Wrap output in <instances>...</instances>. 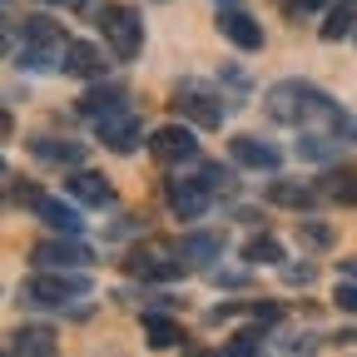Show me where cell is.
Here are the masks:
<instances>
[{
    "label": "cell",
    "instance_id": "obj_31",
    "mask_svg": "<svg viewBox=\"0 0 357 357\" xmlns=\"http://www.w3.org/2000/svg\"><path fill=\"white\" fill-rule=\"evenodd\" d=\"M194 357H213V352H194Z\"/></svg>",
    "mask_w": 357,
    "mask_h": 357
},
{
    "label": "cell",
    "instance_id": "obj_27",
    "mask_svg": "<svg viewBox=\"0 0 357 357\" xmlns=\"http://www.w3.org/2000/svg\"><path fill=\"white\" fill-rule=\"evenodd\" d=\"M337 307L342 312H357V283H337Z\"/></svg>",
    "mask_w": 357,
    "mask_h": 357
},
{
    "label": "cell",
    "instance_id": "obj_9",
    "mask_svg": "<svg viewBox=\"0 0 357 357\" xmlns=\"http://www.w3.org/2000/svg\"><path fill=\"white\" fill-rule=\"evenodd\" d=\"M70 79H100L105 75V50L89 40H70L65 45V65H60Z\"/></svg>",
    "mask_w": 357,
    "mask_h": 357
},
{
    "label": "cell",
    "instance_id": "obj_1",
    "mask_svg": "<svg viewBox=\"0 0 357 357\" xmlns=\"http://www.w3.org/2000/svg\"><path fill=\"white\" fill-rule=\"evenodd\" d=\"M263 109L273 114L278 124H298V129H312V124H328L333 134L352 129V119L323 95V89L318 84H303V79H278L263 95Z\"/></svg>",
    "mask_w": 357,
    "mask_h": 357
},
{
    "label": "cell",
    "instance_id": "obj_29",
    "mask_svg": "<svg viewBox=\"0 0 357 357\" xmlns=\"http://www.w3.org/2000/svg\"><path fill=\"white\" fill-rule=\"evenodd\" d=\"M288 283H312V263H303V268H288Z\"/></svg>",
    "mask_w": 357,
    "mask_h": 357
},
{
    "label": "cell",
    "instance_id": "obj_16",
    "mask_svg": "<svg viewBox=\"0 0 357 357\" xmlns=\"http://www.w3.org/2000/svg\"><path fill=\"white\" fill-rule=\"evenodd\" d=\"M50 352H55L50 328H20L15 333V357H50Z\"/></svg>",
    "mask_w": 357,
    "mask_h": 357
},
{
    "label": "cell",
    "instance_id": "obj_11",
    "mask_svg": "<svg viewBox=\"0 0 357 357\" xmlns=\"http://www.w3.org/2000/svg\"><path fill=\"white\" fill-rule=\"evenodd\" d=\"M35 218L45 223V229H55V234H70V238L84 229L79 208H75V204H65V199H50V194H40V204H35Z\"/></svg>",
    "mask_w": 357,
    "mask_h": 357
},
{
    "label": "cell",
    "instance_id": "obj_14",
    "mask_svg": "<svg viewBox=\"0 0 357 357\" xmlns=\"http://www.w3.org/2000/svg\"><path fill=\"white\" fill-rule=\"evenodd\" d=\"M70 194H75L79 204H95V208L114 204L109 178H105V174H95V169H79V174H70Z\"/></svg>",
    "mask_w": 357,
    "mask_h": 357
},
{
    "label": "cell",
    "instance_id": "obj_22",
    "mask_svg": "<svg viewBox=\"0 0 357 357\" xmlns=\"http://www.w3.org/2000/svg\"><path fill=\"white\" fill-rule=\"evenodd\" d=\"M129 268H134L139 278H178V273H184V263H169V258H154V253H149V258L139 253Z\"/></svg>",
    "mask_w": 357,
    "mask_h": 357
},
{
    "label": "cell",
    "instance_id": "obj_15",
    "mask_svg": "<svg viewBox=\"0 0 357 357\" xmlns=\"http://www.w3.org/2000/svg\"><path fill=\"white\" fill-rule=\"evenodd\" d=\"M30 149H35V159H45V164H84V144H75V139H50V134H40V139H30Z\"/></svg>",
    "mask_w": 357,
    "mask_h": 357
},
{
    "label": "cell",
    "instance_id": "obj_3",
    "mask_svg": "<svg viewBox=\"0 0 357 357\" xmlns=\"http://www.w3.org/2000/svg\"><path fill=\"white\" fill-rule=\"evenodd\" d=\"M95 25H100V35H105V45H109L114 60H134V55H139L144 20H139L134 6H100L95 10Z\"/></svg>",
    "mask_w": 357,
    "mask_h": 357
},
{
    "label": "cell",
    "instance_id": "obj_24",
    "mask_svg": "<svg viewBox=\"0 0 357 357\" xmlns=\"http://www.w3.org/2000/svg\"><path fill=\"white\" fill-rule=\"evenodd\" d=\"M223 357H263V337L258 333H238L229 347H223Z\"/></svg>",
    "mask_w": 357,
    "mask_h": 357
},
{
    "label": "cell",
    "instance_id": "obj_8",
    "mask_svg": "<svg viewBox=\"0 0 357 357\" xmlns=\"http://www.w3.org/2000/svg\"><path fill=\"white\" fill-rule=\"evenodd\" d=\"M208 204H213V189L204 178H169V208L178 218H204Z\"/></svg>",
    "mask_w": 357,
    "mask_h": 357
},
{
    "label": "cell",
    "instance_id": "obj_5",
    "mask_svg": "<svg viewBox=\"0 0 357 357\" xmlns=\"http://www.w3.org/2000/svg\"><path fill=\"white\" fill-rule=\"evenodd\" d=\"M174 109L189 114L199 129H223V114H229V105H223L218 95H208L204 84H184V89L174 95Z\"/></svg>",
    "mask_w": 357,
    "mask_h": 357
},
{
    "label": "cell",
    "instance_id": "obj_19",
    "mask_svg": "<svg viewBox=\"0 0 357 357\" xmlns=\"http://www.w3.org/2000/svg\"><path fill=\"white\" fill-rule=\"evenodd\" d=\"M144 337H149L154 347H174L184 333H178V323H174V318H164V312H149V318H144Z\"/></svg>",
    "mask_w": 357,
    "mask_h": 357
},
{
    "label": "cell",
    "instance_id": "obj_18",
    "mask_svg": "<svg viewBox=\"0 0 357 357\" xmlns=\"http://www.w3.org/2000/svg\"><path fill=\"white\" fill-rule=\"evenodd\" d=\"M119 100H124V89H119V84H105V89H89V95L79 100V109H84L89 119H100V114H109Z\"/></svg>",
    "mask_w": 357,
    "mask_h": 357
},
{
    "label": "cell",
    "instance_id": "obj_10",
    "mask_svg": "<svg viewBox=\"0 0 357 357\" xmlns=\"http://www.w3.org/2000/svg\"><path fill=\"white\" fill-rule=\"evenodd\" d=\"M229 154H234V164H243V169H268V174H273L278 164H283V154L273 149V144H268V139H253V134H238V139L229 144Z\"/></svg>",
    "mask_w": 357,
    "mask_h": 357
},
{
    "label": "cell",
    "instance_id": "obj_28",
    "mask_svg": "<svg viewBox=\"0 0 357 357\" xmlns=\"http://www.w3.org/2000/svg\"><path fill=\"white\" fill-rule=\"evenodd\" d=\"M303 238H307V243H318V248H323V243H333V234L323 229V223H303Z\"/></svg>",
    "mask_w": 357,
    "mask_h": 357
},
{
    "label": "cell",
    "instance_id": "obj_26",
    "mask_svg": "<svg viewBox=\"0 0 357 357\" xmlns=\"http://www.w3.org/2000/svg\"><path fill=\"white\" fill-rule=\"evenodd\" d=\"M318 6H328V0H283V10H288V20H303L307 10H318Z\"/></svg>",
    "mask_w": 357,
    "mask_h": 357
},
{
    "label": "cell",
    "instance_id": "obj_4",
    "mask_svg": "<svg viewBox=\"0 0 357 357\" xmlns=\"http://www.w3.org/2000/svg\"><path fill=\"white\" fill-rule=\"evenodd\" d=\"M84 293H89V278H84V273H70V268L35 273V278H25V288H20V298L35 303V307H65V303H75V298H84Z\"/></svg>",
    "mask_w": 357,
    "mask_h": 357
},
{
    "label": "cell",
    "instance_id": "obj_21",
    "mask_svg": "<svg viewBox=\"0 0 357 357\" xmlns=\"http://www.w3.org/2000/svg\"><path fill=\"white\" fill-rule=\"evenodd\" d=\"M352 25H357V10H352V0H342V6H333L328 20H323V40H342Z\"/></svg>",
    "mask_w": 357,
    "mask_h": 357
},
{
    "label": "cell",
    "instance_id": "obj_30",
    "mask_svg": "<svg viewBox=\"0 0 357 357\" xmlns=\"http://www.w3.org/2000/svg\"><path fill=\"white\" fill-rule=\"evenodd\" d=\"M45 6H65V10H79V6H89V0H45Z\"/></svg>",
    "mask_w": 357,
    "mask_h": 357
},
{
    "label": "cell",
    "instance_id": "obj_12",
    "mask_svg": "<svg viewBox=\"0 0 357 357\" xmlns=\"http://www.w3.org/2000/svg\"><path fill=\"white\" fill-rule=\"evenodd\" d=\"M40 268H84L89 258H95V253H89L84 243H65V238H55V243H35V253H30Z\"/></svg>",
    "mask_w": 357,
    "mask_h": 357
},
{
    "label": "cell",
    "instance_id": "obj_25",
    "mask_svg": "<svg viewBox=\"0 0 357 357\" xmlns=\"http://www.w3.org/2000/svg\"><path fill=\"white\" fill-rule=\"evenodd\" d=\"M328 194L333 199H357V174H328Z\"/></svg>",
    "mask_w": 357,
    "mask_h": 357
},
{
    "label": "cell",
    "instance_id": "obj_13",
    "mask_svg": "<svg viewBox=\"0 0 357 357\" xmlns=\"http://www.w3.org/2000/svg\"><path fill=\"white\" fill-rule=\"evenodd\" d=\"M218 30L229 35V40L238 45V50H263V25H258L253 15H243L238 6H229V10L218 15Z\"/></svg>",
    "mask_w": 357,
    "mask_h": 357
},
{
    "label": "cell",
    "instance_id": "obj_2",
    "mask_svg": "<svg viewBox=\"0 0 357 357\" xmlns=\"http://www.w3.org/2000/svg\"><path fill=\"white\" fill-rule=\"evenodd\" d=\"M65 30L55 25V20H45V15H30L25 20V45L15 50V60L20 65H30V70H60L65 65Z\"/></svg>",
    "mask_w": 357,
    "mask_h": 357
},
{
    "label": "cell",
    "instance_id": "obj_17",
    "mask_svg": "<svg viewBox=\"0 0 357 357\" xmlns=\"http://www.w3.org/2000/svg\"><path fill=\"white\" fill-rule=\"evenodd\" d=\"M268 204L307 208V204H312V189H307V184H288V178H278V184H268Z\"/></svg>",
    "mask_w": 357,
    "mask_h": 357
},
{
    "label": "cell",
    "instance_id": "obj_7",
    "mask_svg": "<svg viewBox=\"0 0 357 357\" xmlns=\"http://www.w3.org/2000/svg\"><path fill=\"white\" fill-rule=\"evenodd\" d=\"M149 154H154L159 164H184V159L199 154V139H194L184 124H159V129L149 134Z\"/></svg>",
    "mask_w": 357,
    "mask_h": 357
},
{
    "label": "cell",
    "instance_id": "obj_23",
    "mask_svg": "<svg viewBox=\"0 0 357 357\" xmlns=\"http://www.w3.org/2000/svg\"><path fill=\"white\" fill-rule=\"evenodd\" d=\"M243 258H248V263H283V243H278V238H253V243L243 248Z\"/></svg>",
    "mask_w": 357,
    "mask_h": 357
},
{
    "label": "cell",
    "instance_id": "obj_6",
    "mask_svg": "<svg viewBox=\"0 0 357 357\" xmlns=\"http://www.w3.org/2000/svg\"><path fill=\"white\" fill-rule=\"evenodd\" d=\"M95 129H100V139H105L114 154H134V149H139V134H144L139 114H129L124 105H114L109 114H100V119H95Z\"/></svg>",
    "mask_w": 357,
    "mask_h": 357
},
{
    "label": "cell",
    "instance_id": "obj_20",
    "mask_svg": "<svg viewBox=\"0 0 357 357\" xmlns=\"http://www.w3.org/2000/svg\"><path fill=\"white\" fill-rule=\"evenodd\" d=\"M218 253H223V238L218 234H189L184 243H178V258H199L204 263V258H218Z\"/></svg>",
    "mask_w": 357,
    "mask_h": 357
}]
</instances>
